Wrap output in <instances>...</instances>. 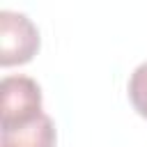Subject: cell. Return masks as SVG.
Segmentation results:
<instances>
[{"instance_id": "cell-1", "label": "cell", "mask_w": 147, "mask_h": 147, "mask_svg": "<svg viewBox=\"0 0 147 147\" xmlns=\"http://www.w3.org/2000/svg\"><path fill=\"white\" fill-rule=\"evenodd\" d=\"M41 87L30 76H5L0 83V126L2 131L30 124L41 115Z\"/></svg>"}, {"instance_id": "cell-2", "label": "cell", "mask_w": 147, "mask_h": 147, "mask_svg": "<svg viewBox=\"0 0 147 147\" xmlns=\"http://www.w3.org/2000/svg\"><path fill=\"white\" fill-rule=\"evenodd\" d=\"M39 51V30L21 11H0V64L14 67L30 62Z\"/></svg>"}, {"instance_id": "cell-3", "label": "cell", "mask_w": 147, "mask_h": 147, "mask_svg": "<svg viewBox=\"0 0 147 147\" xmlns=\"http://www.w3.org/2000/svg\"><path fill=\"white\" fill-rule=\"evenodd\" d=\"M55 124L41 113L25 126L9 129L0 133V147H55Z\"/></svg>"}, {"instance_id": "cell-4", "label": "cell", "mask_w": 147, "mask_h": 147, "mask_svg": "<svg viewBox=\"0 0 147 147\" xmlns=\"http://www.w3.org/2000/svg\"><path fill=\"white\" fill-rule=\"evenodd\" d=\"M129 101L136 113L147 119V62L138 64L129 78Z\"/></svg>"}]
</instances>
